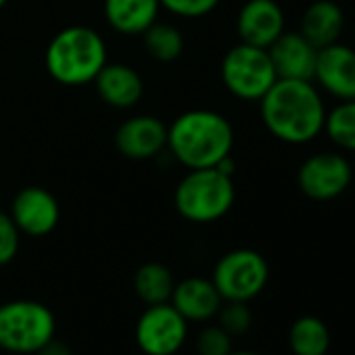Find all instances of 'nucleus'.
Returning a JSON list of instances; mask_svg holds the SVG:
<instances>
[{
  "instance_id": "obj_25",
  "label": "nucleus",
  "mask_w": 355,
  "mask_h": 355,
  "mask_svg": "<svg viewBox=\"0 0 355 355\" xmlns=\"http://www.w3.org/2000/svg\"><path fill=\"white\" fill-rule=\"evenodd\" d=\"M19 228L15 226L13 218L5 211H0V266H7L15 259L19 251Z\"/></svg>"
},
{
  "instance_id": "obj_29",
  "label": "nucleus",
  "mask_w": 355,
  "mask_h": 355,
  "mask_svg": "<svg viewBox=\"0 0 355 355\" xmlns=\"http://www.w3.org/2000/svg\"><path fill=\"white\" fill-rule=\"evenodd\" d=\"M5 5H7V0H0V9H3Z\"/></svg>"
},
{
  "instance_id": "obj_1",
  "label": "nucleus",
  "mask_w": 355,
  "mask_h": 355,
  "mask_svg": "<svg viewBox=\"0 0 355 355\" xmlns=\"http://www.w3.org/2000/svg\"><path fill=\"white\" fill-rule=\"evenodd\" d=\"M326 103L307 80H276L261 96L259 113L266 130L286 144H307L324 132Z\"/></svg>"
},
{
  "instance_id": "obj_13",
  "label": "nucleus",
  "mask_w": 355,
  "mask_h": 355,
  "mask_svg": "<svg viewBox=\"0 0 355 355\" xmlns=\"http://www.w3.org/2000/svg\"><path fill=\"white\" fill-rule=\"evenodd\" d=\"M272 65L276 69L278 80H307L313 82L318 49L297 30H284L270 46H268Z\"/></svg>"
},
{
  "instance_id": "obj_12",
  "label": "nucleus",
  "mask_w": 355,
  "mask_h": 355,
  "mask_svg": "<svg viewBox=\"0 0 355 355\" xmlns=\"http://www.w3.org/2000/svg\"><path fill=\"white\" fill-rule=\"evenodd\" d=\"M286 30L282 7L276 0H247L236 17L241 42L268 49Z\"/></svg>"
},
{
  "instance_id": "obj_23",
  "label": "nucleus",
  "mask_w": 355,
  "mask_h": 355,
  "mask_svg": "<svg viewBox=\"0 0 355 355\" xmlns=\"http://www.w3.org/2000/svg\"><path fill=\"white\" fill-rule=\"evenodd\" d=\"M218 318H220V326L232 338L245 334L253 324L251 309L245 301H224L220 311H218Z\"/></svg>"
},
{
  "instance_id": "obj_11",
  "label": "nucleus",
  "mask_w": 355,
  "mask_h": 355,
  "mask_svg": "<svg viewBox=\"0 0 355 355\" xmlns=\"http://www.w3.org/2000/svg\"><path fill=\"white\" fill-rule=\"evenodd\" d=\"M21 234L46 236L51 234L61 218L57 199L40 187H28L17 193L9 214Z\"/></svg>"
},
{
  "instance_id": "obj_10",
  "label": "nucleus",
  "mask_w": 355,
  "mask_h": 355,
  "mask_svg": "<svg viewBox=\"0 0 355 355\" xmlns=\"http://www.w3.org/2000/svg\"><path fill=\"white\" fill-rule=\"evenodd\" d=\"M313 84L336 101L355 98V49L340 40L318 49Z\"/></svg>"
},
{
  "instance_id": "obj_5",
  "label": "nucleus",
  "mask_w": 355,
  "mask_h": 355,
  "mask_svg": "<svg viewBox=\"0 0 355 355\" xmlns=\"http://www.w3.org/2000/svg\"><path fill=\"white\" fill-rule=\"evenodd\" d=\"M55 338V315L38 301H9L0 305V349L9 353H38Z\"/></svg>"
},
{
  "instance_id": "obj_21",
  "label": "nucleus",
  "mask_w": 355,
  "mask_h": 355,
  "mask_svg": "<svg viewBox=\"0 0 355 355\" xmlns=\"http://www.w3.org/2000/svg\"><path fill=\"white\" fill-rule=\"evenodd\" d=\"M324 134L340 153H355V98L338 101L326 111Z\"/></svg>"
},
{
  "instance_id": "obj_26",
  "label": "nucleus",
  "mask_w": 355,
  "mask_h": 355,
  "mask_svg": "<svg viewBox=\"0 0 355 355\" xmlns=\"http://www.w3.org/2000/svg\"><path fill=\"white\" fill-rule=\"evenodd\" d=\"M161 9H167L173 15H180V17H203L209 15L222 0H159Z\"/></svg>"
},
{
  "instance_id": "obj_2",
  "label": "nucleus",
  "mask_w": 355,
  "mask_h": 355,
  "mask_svg": "<svg viewBox=\"0 0 355 355\" xmlns=\"http://www.w3.org/2000/svg\"><path fill=\"white\" fill-rule=\"evenodd\" d=\"M234 130L230 121L209 109H193L178 115L167 128V148L187 169L216 167L232 155Z\"/></svg>"
},
{
  "instance_id": "obj_7",
  "label": "nucleus",
  "mask_w": 355,
  "mask_h": 355,
  "mask_svg": "<svg viewBox=\"0 0 355 355\" xmlns=\"http://www.w3.org/2000/svg\"><path fill=\"white\" fill-rule=\"evenodd\" d=\"M211 280L224 301L249 303L266 288L270 268L261 253L253 249H234L216 263Z\"/></svg>"
},
{
  "instance_id": "obj_14",
  "label": "nucleus",
  "mask_w": 355,
  "mask_h": 355,
  "mask_svg": "<svg viewBox=\"0 0 355 355\" xmlns=\"http://www.w3.org/2000/svg\"><path fill=\"white\" fill-rule=\"evenodd\" d=\"M115 146L128 159H153L167 146V125L153 115H134L117 128Z\"/></svg>"
},
{
  "instance_id": "obj_19",
  "label": "nucleus",
  "mask_w": 355,
  "mask_h": 355,
  "mask_svg": "<svg viewBox=\"0 0 355 355\" xmlns=\"http://www.w3.org/2000/svg\"><path fill=\"white\" fill-rule=\"evenodd\" d=\"M330 343V328L315 315H301L291 324L288 347L293 355H328Z\"/></svg>"
},
{
  "instance_id": "obj_4",
  "label": "nucleus",
  "mask_w": 355,
  "mask_h": 355,
  "mask_svg": "<svg viewBox=\"0 0 355 355\" xmlns=\"http://www.w3.org/2000/svg\"><path fill=\"white\" fill-rule=\"evenodd\" d=\"M236 189L232 175L218 167L189 169L175 187L173 203L184 220L195 224H211L222 220L234 205Z\"/></svg>"
},
{
  "instance_id": "obj_18",
  "label": "nucleus",
  "mask_w": 355,
  "mask_h": 355,
  "mask_svg": "<svg viewBox=\"0 0 355 355\" xmlns=\"http://www.w3.org/2000/svg\"><path fill=\"white\" fill-rule=\"evenodd\" d=\"M159 0H105L107 24L125 36L144 34L159 17Z\"/></svg>"
},
{
  "instance_id": "obj_24",
  "label": "nucleus",
  "mask_w": 355,
  "mask_h": 355,
  "mask_svg": "<svg viewBox=\"0 0 355 355\" xmlns=\"http://www.w3.org/2000/svg\"><path fill=\"white\" fill-rule=\"evenodd\" d=\"M199 355H228L232 353V336L220 326H207L197 336Z\"/></svg>"
},
{
  "instance_id": "obj_17",
  "label": "nucleus",
  "mask_w": 355,
  "mask_h": 355,
  "mask_svg": "<svg viewBox=\"0 0 355 355\" xmlns=\"http://www.w3.org/2000/svg\"><path fill=\"white\" fill-rule=\"evenodd\" d=\"M343 30H345V13L334 0H315L301 15L299 32L315 49H324L328 44L338 42Z\"/></svg>"
},
{
  "instance_id": "obj_3",
  "label": "nucleus",
  "mask_w": 355,
  "mask_h": 355,
  "mask_svg": "<svg viewBox=\"0 0 355 355\" xmlns=\"http://www.w3.org/2000/svg\"><path fill=\"white\" fill-rule=\"evenodd\" d=\"M46 71L65 86H82L94 82L107 65V44L98 32L86 26L61 30L49 44L44 55Z\"/></svg>"
},
{
  "instance_id": "obj_20",
  "label": "nucleus",
  "mask_w": 355,
  "mask_h": 355,
  "mask_svg": "<svg viewBox=\"0 0 355 355\" xmlns=\"http://www.w3.org/2000/svg\"><path fill=\"white\" fill-rule=\"evenodd\" d=\"M175 280L171 272L157 261H148L140 266L134 274V291L146 305L169 303Z\"/></svg>"
},
{
  "instance_id": "obj_28",
  "label": "nucleus",
  "mask_w": 355,
  "mask_h": 355,
  "mask_svg": "<svg viewBox=\"0 0 355 355\" xmlns=\"http://www.w3.org/2000/svg\"><path fill=\"white\" fill-rule=\"evenodd\" d=\"M228 355H261V353H253V351H232Z\"/></svg>"
},
{
  "instance_id": "obj_15",
  "label": "nucleus",
  "mask_w": 355,
  "mask_h": 355,
  "mask_svg": "<svg viewBox=\"0 0 355 355\" xmlns=\"http://www.w3.org/2000/svg\"><path fill=\"white\" fill-rule=\"evenodd\" d=\"M169 303L187 322H205L218 315L224 299L218 293L214 280L195 276L173 286Z\"/></svg>"
},
{
  "instance_id": "obj_8",
  "label": "nucleus",
  "mask_w": 355,
  "mask_h": 355,
  "mask_svg": "<svg viewBox=\"0 0 355 355\" xmlns=\"http://www.w3.org/2000/svg\"><path fill=\"white\" fill-rule=\"evenodd\" d=\"M353 180L351 161L340 150H320L309 155L297 171L299 191L311 201L338 199Z\"/></svg>"
},
{
  "instance_id": "obj_16",
  "label": "nucleus",
  "mask_w": 355,
  "mask_h": 355,
  "mask_svg": "<svg viewBox=\"0 0 355 355\" xmlns=\"http://www.w3.org/2000/svg\"><path fill=\"white\" fill-rule=\"evenodd\" d=\"M94 86L98 96L115 109H130L142 96L140 76L123 63H107L94 78Z\"/></svg>"
},
{
  "instance_id": "obj_22",
  "label": "nucleus",
  "mask_w": 355,
  "mask_h": 355,
  "mask_svg": "<svg viewBox=\"0 0 355 355\" xmlns=\"http://www.w3.org/2000/svg\"><path fill=\"white\" fill-rule=\"evenodd\" d=\"M144 49L146 53L161 61V63H169V61H175L178 57L182 55L184 51V38H182V32L178 30L175 26L171 24H159L155 21L144 34Z\"/></svg>"
},
{
  "instance_id": "obj_6",
  "label": "nucleus",
  "mask_w": 355,
  "mask_h": 355,
  "mask_svg": "<svg viewBox=\"0 0 355 355\" xmlns=\"http://www.w3.org/2000/svg\"><path fill=\"white\" fill-rule=\"evenodd\" d=\"M222 82L230 94L243 101H261L278 80L268 49L239 42L222 61Z\"/></svg>"
},
{
  "instance_id": "obj_27",
  "label": "nucleus",
  "mask_w": 355,
  "mask_h": 355,
  "mask_svg": "<svg viewBox=\"0 0 355 355\" xmlns=\"http://www.w3.org/2000/svg\"><path fill=\"white\" fill-rule=\"evenodd\" d=\"M38 355H73V353H71V349H69L65 343H61V340H57V338H51V340L38 351Z\"/></svg>"
},
{
  "instance_id": "obj_9",
  "label": "nucleus",
  "mask_w": 355,
  "mask_h": 355,
  "mask_svg": "<svg viewBox=\"0 0 355 355\" xmlns=\"http://www.w3.org/2000/svg\"><path fill=\"white\" fill-rule=\"evenodd\" d=\"M187 324L171 303L148 305L136 324V343L146 355H173L187 340Z\"/></svg>"
}]
</instances>
